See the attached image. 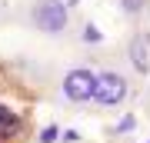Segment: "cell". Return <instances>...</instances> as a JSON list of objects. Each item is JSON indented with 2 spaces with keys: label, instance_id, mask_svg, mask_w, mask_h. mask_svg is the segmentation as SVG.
Wrapping results in <instances>:
<instances>
[{
  "label": "cell",
  "instance_id": "2",
  "mask_svg": "<svg viewBox=\"0 0 150 143\" xmlns=\"http://www.w3.org/2000/svg\"><path fill=\"white\" fill-rule=\"evenodd\" d=\"M90 63L97 70V90H93V100H90V113H120L123 106L134 100V83L137 77L127 70V63L120 60H110V57H90Z\"/></svg>",
  "mask_w": 150,
  "mask_h": 143
},
{
  "label": "cell",
  "instance_id": "1",
  "mask_svg": "<svg viewBox=\"0 0 150 143\" xmlns=\"http://www.w3.org/2000/svg\"><path fill=\"white\" fill-rule=\"evenodd\" d=\"M10 23L50 43H70L87 27L70 0H17Z\"/></svg>",
  "mask_w": 150,
  "mask_h": 143
},
{
  "label": "cell",
  "instance_id": "7",
  "mask_svg": "<svg viewBox=\"0 0 150 143\" xmlns=\"http://www.w3.org/2000/svg\"><path fill=\"white\" fill-rule=\"evenodd\" d=\"M54 133H57V127H47V130L37 137V143H54Z\"/></svg>",
  "mask_w": 150,
  "mask_h": 143
},
{
  "label": "cell",
  "instance_id": "8",
  "mask_svg": "<svg viewBox=\"0 0 150 143\" xmlns=\"http://www.w3.org/2000/svg\"><path fill=\"white\" fill-rule=\"evenodd\" d=\"M113 143H130V140H113Z\"/></svg>",
  "mask_w": 150,
  "mask_h": 143
},
{
  "label": "cell",
  "instance_id": "5",
  "mask_svg": "<svg viewBox=\"0 0 150 143\" xmlns=\"http://www.w3.org/2000/svg\"><path fill=\"white\" fill-rule=\"evenodd\" d=\"M117 13L123 17L127 23H144L150 20V0H113Z\"/></svg>",
  "mask_w": 150,
  "mask_h": 143
},
{
  "label": "cell",
  "instance_id": "6",
  "mask_svg": "<svg viewBox=\"0 0 150 143\" xmlns=\"http://www.w3.org/2000/svg\"><path fill=\"white\" fill-rule=\"evenodd\" d=\"M13 7H17V0H0V27H7V23H10Z\"/></svg>",
  "mask_w": 150,
  "mask_h": 143
},
{
  "label": "cell",
  "instance_id": "3",
  "mask_svg": "<svg viewBox=\"0 0 150 143\" xmlns=\"http://www.w3.org/2000/svg\"><path fill=\"white\" fill-rule=\"evenodd\" d=\"M97 90V70L93 63H70L57 73L54 80V90H50V103L57 110H90Z\"/></svg>",
  "mask_w": 150,
  "mask_h": 143
},
{
  "label": "cell",
  "instance_id": "4",
  "mask_svg": "<svg viewBox=\"0 0 150 143\" xmlns=\"http://www.w3.org/2000/svg\"><path fill=\"white\" fill-rule=\"evenodd\" d=\"M120 60L134 77H150V27H137L123 37Z\"/></svg>",
  "mask_w": 150,
  "mask_h": 143
}]
</instances>
